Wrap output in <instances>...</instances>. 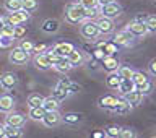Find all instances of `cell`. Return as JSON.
Instances as JSON below:
<instances>
[{"label": "cell", "mask_w": 156, "mask_h": 138, "mask_svg": "<svg viewBox=\"0 0 156 138\" xmlns=\"http://www.w3.org/2000/svg\"><path fill=\"white\" fill-rule=\"evenodd\" d=\"M41 122L46 127H57L62 122V115L58 114V111H46Z\"/></svg>", "instance_id": "9c48e42d"}, {"label": "cell", "mask_w": 156, "mask_h": 138, "mask_svg": "<svg viewBox=\"0 0 156 138\" xmlns=\"http://www.w3.org/2000/svg\"><path fill=\"white\" fill-rule=\"evenodd\" d=\"M16 85H18V76L15 75L13 72H5L0 75V86H2L5 91L13 90Z\"/></svg>", "instance_id": "52a82bcc"}, {"label": "cell", "mask_w": 156, "mask_h": 138, "mask_svg": "<svg viewBox=\"0 0 156 138\" xmlns=\"http://www.w3.org/2000/svg\"><path fill=\"white\" fill-rule=\"evenodd\" d=\"M47 51V46L46 44H34V49H33V54H41V52H46Z\"/></svg>", "instance_id": "f6af8a7d"}, {"label": "cell", "mask_w": 156, "mask_h": 138, "mask_svg": "<svg viewBox=\"0 0 156 138\" xmlns=\"http://www.w3.org/2000/svg\"><path fill=\"white\" fill-rule=\"evenodd\" d=\"M24 34H26V28L24 26H21V24L13 26V39H21Z\"/></svg>", "instance_id": "ab89813d"}, {"label": "cell", "mask_w": 156, "mask_h": 138, "mask_svg": "<svg viewBox=\"0 0 156 138\" xmlns=\"http://www.w3.org/2000/svg\"><path fill=\"white\" fill-rule=\"evenodd\" d=\"M44 114H46V109L42 106H36V107H29V112H28V117L33 120H42Z\"/></svg>", "instance_id": "603a6c76"}, {"label": "cell", "mask_w": 156, "mask_h": 138, "mask_svg": "<svg viewBox=\"0 0 156 138\" xmlns=\"http://www.w3.org/2000/svg\"><path fill=\"white\" fill-rule=\"evenodd\" d=\"M3 24H5V18H3V16H0V29L3 28Z\"/></svg>", "instance_id": "f907efd6"}, {"label": "cell", "mask_w": 156, "mask_h": 138, "mask_svg": "<svg viewBox=\"0 0 156 138\" xmlns=\"http://www.w3.org/2000/svg\"><path fill=\"white\" fill-rule=\"evenodd\" d=\"M67 58H68V62L72 63V67H80V65H83V62H85V54H83L80 49L75 47L67 55Z\"/></svg>", "instance_id": "9a60e30c"}, {"label": "cell", "mask_w": 156, "mask_h": 138, "mask_svg": "<svg viewBox=\"0 0 156 138\" xmlns=\"http://www.w3.org/2000/svg\"><path fill=\"white\" fill-rule=\"evenodd\" d=\"M29 60V54L26 51H23L21 47H15L12 52H10V62L15 63V65H24Z\"/></svg>", "instance_id": "ba28073f"}, {"label": "cell", "mask_w": 156, "mask_h": 138, "mask_svg": "<svg viewBox=\"0 0 156 138\" xmlns=\"http://www.w3.org/2000/svg\"><path fill=\"white\" fill-rule=\"evenodd\" d=\"M58 104H60V101L55 99L54 96L44 97V101H42V107L46 111H57L58 109Z\"/></svg>", "instance_id": "484cf974"}, {"label": "cell", "mask_w": 156, "mask_h": 138, "mask_svg": "<svg viewBox=\"0 0 156 138\" xmlns=\"http://www.w3.org/2000/svg\"><path fill=\"white\" fill-rule=\"evenodd\" d=\"M133 68L129 67V65H119V68H117V73H119L120 78H132V75H133Z\"/></svg>", "instance_id": "d6a6232c"}, {"label": "cell", "mask_w": 156, "mask_h": 138, "mask_svg": "<svg viewBox=\"0 0 156 138\" xmlns=\"http://www.w3.org/2000/svg\"><path fill=\"white\" fill-rule=\"evenodd\" d=\"M120 130H122V127L119 125H109L107 129H104V135L109 138H117L120 135Z\"/></svg>", "instance_id": "836d02e7"}, {"label": "cell", "mask_w": 156, "mask_h": 138, "mask_svg": "<svg viewBox=\"0 0 156 138\" xmlns=\"http://www.w3.org/2000/svg\"><path fill=\"white\" fill-rule=\"evenodd\" d=\"M54 52L57 54V55H60V57H67L68 54H70L73 49H75V46L70 42H57V44H54Z\"/></svg>", "instance_id": "2e32d148"}, {"label": "cell", "mask_w": 156, "mask_h": 138, "mask_svg": "<svg viewBox=\"0 0 156 138\" xmlns=\"http://www.w3.org/2000/svg\"><path fill=\"white\" fill-rule=\"evenodd\" d=\"M34 65L39 70H49L52 67V63L49 60V57L46 55V52H41V54H34Z\"/></svg>", "instance_id": "7c38bea8"}, {"label": "cell", "mask_w": 156, "mask_h": 138, "mask_svg": "<svg viewBox=\"0 0 156 138\" xmlns=\"http://www.w3.org/2000/svg\"><path fill=\"white\" fill-rule=\"evenodd\" d=\"M86 19V10L80 3H70L65 10V21L70 24H80Z\"/></svg>", "instance_id": "6da1fadb"}, {"label": "cell", "mask_w": 156, "mask_h": 138, "mask_svg": "<svg viewBox=\"0 0 156 138\" xmlns=\"http://www.w3.org/2000/svg\"><path fill=\"white\" fill-rule=\"evenodd\" d=\"M60 83H62V85L67 88V91H68V93H78V91L81 90V88L78 86V85H75V83H72L70 80H67V78H62Z\"/></svg>", "instance_id": "d590c367"}, {"label": "cell", "mask_w": 156, "mask_h": 138, "mask_svg": "<svg viewBox=\"0 0 156 138\" xmlns=\"http://www.w3.org/2000/svg\"><path fill=\"white\" fill-rule=\"evenodd\" d=\"M80 34L85 39H88V41H94L98 36H101L98 23L94 21V19H90V18L83 19V21L80 23Z\"/></svg>", "instance_id": "7a4b0ae2"}, {"label": "cell", "mask_w": 156, "mask_h": 138, "mask_svg": "<svg viewBox=\"0 0 156 138\" xmlns=\"http://www.w3.org/2000/svg\"><path fill=\"white\" fill-rule=\"evenodd\" d=\"M21 3H23V8L29 13L37 10V7H39V0H21Z\"/></svg>", "instance_id": "e575fe53"}, {"label": "cell", "mask_w": 156, "mask_h": 138, "mask_svg": "<svg viewBox=\"0 0 156 138\" xmlns=\"http://www.w3.org/2000/svg\"><path fill=\"white\" fill-rule=\"evenodd\" d=\"M120 13H122V7L117 2H111V3H106V5H101L99 7L101 16H106V18H111V19L120 16Z\"/></svg>", "instance_id": "3957f363"}, {"label": "cell", "mask_w": 156, "mask_h": 138, "mask_svg": "<svg viewBox=\"0 0 156 138\" xmlns=\"http://www.w3.org/2000/svg\"><path fill=\"white\" fill-rule=\"evenodd\" d=\"M54 68H55L58 73H68L73 67H72V63L68 62V58H67V57H62L60 60H58L55 65H54Z\"/></svg>", "instance_id": "cb8c5ba5"}, {"label": "cell", "mask_w": 156, "mask_h": 138, "mask_svg": "<svg viewBox=\"0 0 156 138\" xmlns=\"http://www.w3.org/2000/svg\"><path fill=\"white\" fill-rule=\"evenodd\" d=\"M135 90L140 93V94H143V96H146V94H150L151 91H153V81H145V83H141V85H138V86H135Z\"/></svg>", "instance_id": "f546056e"}, {"label": "cell", "mask_w": 156, "mask_h": 138, "mask_svg": "<svg viewBox=\"0 0 156 138\" xmlns=\"http://www.w3.org/2000/svg\"><path fill=\"white\" fill-rule=\"evenodd\" d=\"M148 80H150L148 75L143 72H133V75H132V81L135 83V86H138V85H141V83H145Z\"/></svg>", "instance_id": "1f68e13d"}, {"label": "cell", "mask_w": 156, "mask_h": 138, "mask_svg": "<svg viewBox=\"0 0 156 138\" xmlns=\"http://www.w3.org/2000/svg\"><path fill=\"white\" fill-rule=\"evenodd\" d=\"M117 49H119V46H117V44H115V42L111 39V41H107V42L104 44V46L101 47V51L104 52L106 55H115Z\"/></svg>", "instance_id": "f1b7e54d"}, {"label": "cell", "mask_w": 156, "mask_h": 138, "mask_svg": "<svg viewBox=\"0 0 156 138\" xmlns=\"http://www.w3.org/2000/svg\"><path fill=\"white\" fill-rule=\"evenodd\" d=\"M148 72H150L153 76H156V58H151V60H150V63H148Z\"/></svg>", "instance_id": "bcb514c9"}, {"label": "cell", "mask_w": 156, "mask_h": 138, "mask_svg": "<svg viewBox=\"0 0 156 138\" xmlns=\"http://www.w3.org/2000/svg\"><path fill=\"white\" fill-rule=\"evenodd\" d=\"M13 106H15V99L10 94H2L0 96V112H10L13 111Z\"/></svg>", "instance_id": "ac0fdd59"}, {"label": "cell", "mask_w": 156, "mask_h": 138, "mask_svg": "<svg viewBox=\"0 0 156 138\" xmlns=\"http://www.w3.org/2000/svg\"><path fill=\"white\" fill-rule=\"evenodd\" d=\"M117 46H129V44L133 41V36L127 31V29H120V31H115L114 33V37H112Z\"/></svg>", "instance_id": "30bf717a"}, {"label": "cell", "mask_w": 156, "mask_h": 138, "mask_svg": "<svg viewBox=\"0 0 156 138\" xmlns=\"http://www.w3.org/2000/svg\"><path fill=\"white\" fill-rule=\"evenodd\" d=\"M122 78L119 76V73L117 72H109V75L106 78V86L109 88V90H117V86H119Z\"/></svg>", "instance_id": "44dd1931"}, {"label": "cell", "mask_w": 156, "mask_h": 138, "mask_svg": "<svg viewBox=\"0 0 156 138\" xmlns=\"http://www.w3.org/2000/svg\"><path fill=\"white\" fill-rule=\"evenodd\" d=\"M93 136H94V138H102V136H104V132H94Z\"/></svg>", "instance_id": "c3c4849f"}, {"label": "cell", "mask_w": 156, "mask_h": 138, "mask_svg": "<svg viewBox=\"0 0 156 138\" xmlns=\"http://www.w3.org/2000/svg\"><path fill=\"white\" fill-rule=\"evenodd\" d=\"M3 8L7 10L8 13H13V12L21 10L23 3H21V0H5V2H3Z\"/></svg>", "instance_id": "d4e9b609"}, {"label": "cell", "mask_w": 156, "mask_h": 138, "mask_svg": "<svg viewBox=\"0 0 156 138\" xmlns=\"http://www.w3.org/2000/svg\"><path fill=\"white\" fill-rule=\"evenodd\" d=\"M130 111H132L130 102L127 101L125 97H117V104L114 106L112 112H115V114H119V115H125V114H129Z\"/></svg>", "instance_id": "4fadbf2b"}, {"label": "cell", "mask_w": 156, "mask_h": 138, "mask_svg": "<svg viewBox=\"0 0 156 138\" xmlns=\"http://www.w3.org/2000/svg\"><path fill=\"white\" fill-rule=\"evenodd\" d=\"M68 94H70V93L67 91V88L63 86L62 83H58V85L55 86V90H54V93H52V96L55 97V99H58V101H63Z\"/></svg>", "instance_id": "4316f807"}, {"label": "cell", "mask_w": 156, "mask_h": 138, "mask_svg": "<svg viewBox=\"0 0 156 138\" xmlns=\"http://www.w3.org/2000/svg\"><path fill=\"white\" fill-rule=\"evenodd\" d=\"M98 15H99V8H88L86 10V18H90V19H94Z\"/></svg>", "instance_id": "7bdbcfd3"}, {"label": "cell", "mask_w": 156, "mask_h": 138, "mask_svg": "<svg viewBox=\"0 0 156 138\" xmlns=\"http://www.w3.org/2000/svg\"><path fill=\"white\" fill-rule=\"evenodd\" d=\"M20 47H21L23 51H26L28 54H33L34 42H33V41H29V39H24V41H21V44H20Z\"/></svg>", "instance_id": "b9f144b4"}, {"label": "cell", "mask_w": 156, "mask_h": 138, "mask_svg": "<svg viewBox=\"0 0 156 138\" xmlns=\"http://www.w3.org/2000/svg\"><path fill=\"white\" fill-rule=\"evenodd\" d=\"M101 65L107 73L109 72H117V68H119V60H117L114 55H106L101 60Z\"/></svg>", "instance_id": "e0dca14e"}, {"label": "cell", "mask_w": 156, "mask_h": 138, "mask_svg": "<svg viewBox=\"0 0 156 138\" xmlns=\"http://www.w3.org/2000/svg\"><path fill=\"white\" fill-rule=\"evenodd\" d=\"M29 16H31V13L26 12L24 8H21V10H18V12L10 13L8 16L5 18V23L12 24V26H16V24H23L24 21H28Z\"/></svg>", "instance_id": "5b68a950"}, {"label": "cell", "mask_w": 156, "mask_h": 138, "mask_svg": "<svg viewBox=\"0 0 156 138\" xmlns=\"http://www.w3.org/2000/svg\"><path fill=\"white\" fill-rule=\"evenodd\" d=\"M133 90H135V83L132 81V78H122L119 86H117V91H119L122 96L127 94V93H130V91H133Z\"/></svg>", "instance_id": "d6986e66"}, {"label": "cell", "mask_w": 156, "mask_h": 138, "mask_svg": "<svg viewBox=\"0 0 156 138\" xmlns=\"http://www.w3.org/2000/svg\"><path fill=\"white\" fill-rule=\"evenodd\" d=\"M96 23H98V28H99V33L102 36H109V34L114 33V23H112L111 18L101 16Z\"/></svg>", "instance_id": "8fae6325"}, {"label": "cell", "mask_w": 156, "mask_h": 138, "mask_svg": "<svg viewBox=\"0 0 156 138\" xmlns=\"http://www.w3.org/2000/svg\"><path fill=\"white\" fill-rule=\"evenodd\" d=\"M111 2H115V0H98V5H106V3H111Z\"/></svg>", "instance_id": "7dc6e473"}, {"label": "cell", "mask_w": 156, "mask_h": 138, "mask_svg": "<svg viewBox=\"0 0 156 138\" xmlns=\"http://www.w3.org/2000/svg\"><path fill=\"white\" fill-rule=\"evenodd\" d=\"M62 120L68 125H76L78 122H81V115L76 114V112H68V114L62 115Z\"/></svg>", "instance_id": "83f0119b"}, {"label": "cell", "mask_w": 156, "mask_h": 138, "mask_svg": "<svg viewBox=\"0 0 156 138\" xmlns=\"http://www.w3.org/2000/svg\"><path fill=\"white\" fill-rule=\"evenodd\" d=\"M78 3H80V5H81V7L85 8V10L99 7V5H98V0H78Z\"/></svg>", "instance_id": "60d3db41"}, {"label": "cell", "mask_w": 156, "mask_h": 138, "mask_svg": "<svg viewBox=\"0 0 156 138\" xmlns=\"http://www.w3.org/2000/svg\"><path fill=\"white\" fill-rule=\"evenodd\" d=\"M145 24L148 28V33H156V15H148L145 19Z\"/></svg>", "instance_id": "8d00e7d4"}, {"label": "cell", "mask_w": 156, "mask_h": 138, "mask_svg": "<svg viewBox=\"0 0 156 138\" xmlns=\"http://www.w3.org/2000/svg\"><path fill=\"white\" fill-rule=\"evenodd\" d=\"M26 122V115L21 114V112H7V117H5V125L12 127V129H21Z\"/></svg>", "instance_id": "277c9868"}, {"label": "cell", "mask_w": 156, "mask_h": 138, "mask_svg": "<svg viewBox=\"0 0 156 138\" xmlns=\"http://www.w3.org/2000/svg\"><path fill=\"white\" fill-rule=\"evenodd\" d=\"M5 130H7V127L0 125V136H5Z\"/></svg>", "instance_id": "681fc988"}, {"label": "cell", "mask_w": 156, "mask_h": 138, "mask_svg": "<svg viewBox=\"0 0 156 138\" xmlns=\"http://www.w3.org/2000/svg\"><path fill=\"white\" fill-rule=\"evenodd\" d=\"M117 104V97L114 94H106V96H101L99 101H98V106L101 109H106V111H112L114 106Z\"/></svg>", "instance_id": "5bb4252c"}, {"label": "cell", "mask_w": 156, "mask_h": 138, "mask_svg": "<svg viewBox=\"0 0 156 138\" xmlns=\"http://www.w3.org/2000/svg\"><path fill=\"white\" fill-rule=\"evenodd\" d=\"M13 44V36H7V34L0 33V49H7Z\"/></svg>", "instance_id": "74e56055"}, {"label": "cell", "mask_w": 156, "mask_h": 138, "mask_svg": "<svg viewBox=\"0 0 156 138\" xmlns=\"http://www.w3.org/2000/svg\"><path fill=\"white\" fill-rule=\"evenodd\" d=\"M46 55L49 57V60H51V63H52V67L54 65H55V63L58 62V60H60V55H57V54L55 52H54V49L52 47H47V51H46Z\"/></svg>", "instance_id": "f35d334b"}, {"label": "cell", "mask_w": 156, "mask_h": 138, "mask_svg": "<svg viewBox=\"0 0 156 138\" xmlns=\"http://www.w3.org/2000/svg\"><path fill=\"white\" fill-rule=\"evenodd\" d=\"M58 28H60V23L57 21V19H46L42 24H41V29L44 33H57Z\"/></svg>", "instance_id": "7402d4cb"}, {"label": "cell", "mask_w": 156, "mask_h": 138, "mask_svg": "<svg viewBox=\"0 0 156 138\" xmlns=\"http://www.w3.org/2000/svg\"><path fill=\"white\" fill-rule=\"evenodd\" d=\"M42 101H44V97H42L41 94H37V93H33V94L28 96V106H29V107L42 106Z\"/></svg>", "instance_id": "4dcf8cb0"}, {"label": "cell", "mask_w": 156, "mask_h": 138, "mask_svg": "<svg viewBox=\"0 0 156 138\" xmlns=\"http://www.w3.org/2000/svg\"><path fill=\"white\" fill-rule=\"evenodd\" d=\"M125 29L129 31L133 37H143L146 33H148V28H146V24L143 21H136V19H133V21H130L129 24L125 26Z\"/></svg>", "instance_id": "8992f818"}, {"label": "cell", "mask_w": 156, "mask_h": 138, "mask_svg": "<svg viewBox=\"0 0 156 138\" xmlns=\"http://www.w3.org/2000/svg\"><path fill=\"white\" fill-rule=\"evenodd\" d=\"M119 136H120V138H133L135 133H133V130H130V129H122Z\"/></svg>", "instance_id": "ee69618b"}, {"label": "cell", "mask_w": 156, "mask_h": 138, "mask_svg": "<svg viewBox=\"0 0 156 138\" xmlns=\"http://www.w3.org/2000/svg\"><path fill=\"white\" fill-rule=\"evenodd\" d=\"M124 97L130 102V106H132V107L140 106V104H141V101H143V94H140V93L136 91V90H133V91H130V93H127V94H124Z\"/></svg>", "instance_id": "ffe728a7"}]
</instances>
